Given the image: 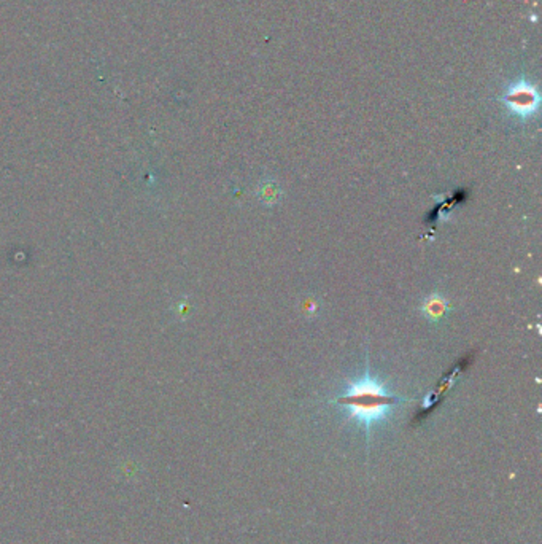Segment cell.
<instances>
[{"instance_id":"obj_2","label":"cell","mask_w":542,"mask_h":544,"mask_svg":"<svg viewBox=\"0 0 542 544\" xmlns=\"http://www.w3.org/2000/svg\"><path fill=\"white\" fill-rule=\"evenodd\" d=\"M501 104L512 118L522 123L530 121L538 115L541 107L539 89L530 79L518 76L506 86Z\"/></svg>"},{"instance_id":"obj_4","label":"cell","mask_w":542,"mask_h":544,"mask_svg":"<svg viewBox=\"0 0 542 544\" xmlns=\"http://www.w3.org/2000/svg\"><path fill=\"white\" fill-rule=\"evenodd\" d=\"M261 199L264 202H275L277 196H279V191H277V186L272 183H266L261 186Z\"/></svg>"},{"instance_id":"obj_1","label":"cell","mask_w":542,"mask_h":544,"mask_svg":"<svg viewBox=\"0 0 542 544\" xmlns=\"http://www.w3.org/2000/svg\"><path fill=\"white\" fill-rule=\"evenodd\" d=\"M402 401L407 400L399 395H394L388 390L385 383L375 379L369 373V365L366 363L364 376L347 383L342 393H339L332 403L342 408L349 418L357 422L364 430L366 439L369 441L371 428L374 425L385 420L392 414V410Z\"/></svg>"},{"instance_id":"obj_3","label":"cell","mask_w":542,"mask_h":544,"mask_svg":"<svg viewBox=\"0 0 542 544\" xmlns=\"http://www.w3.org/2000/svg\"><path fill=\"white\" fill-rule=\"evenodd\" d=\"M449 311V303L441 296H431L423 304V313L431 320L442 318L444 313Z\"/></svg>"}]
</instances>
